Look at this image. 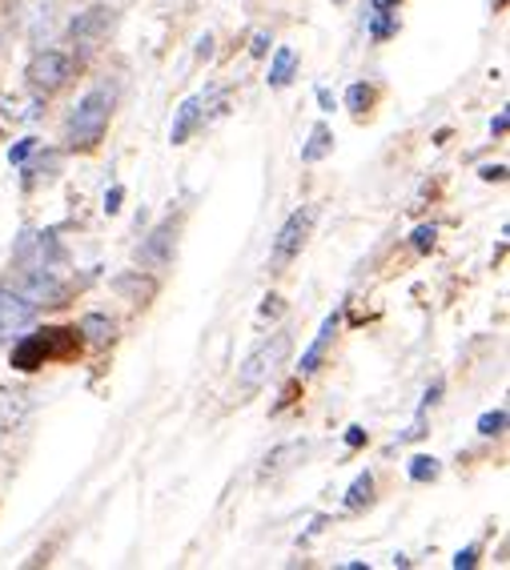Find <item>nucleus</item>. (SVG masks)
Listing matches in <instances>:
<instances>
[{
    "label": "nucleus",
    "instance_id": "6e6552de",
    "mask_svg": "<svg viewBox=\"0 0 510 570\" xmlns=\"http://www.w3.org/2000/svg\"><path fill=\"white\" fill-rule=\"evenodd\" d=\"M174 249H177V222H162L145 237V246L138 249V261L150 265V270H165L174 261Z\"/></svg>",
    "mask_w": 510,
    "mask_h": 570
},
{
    "label": "nucleus",
    "instance_id": "6ab92c4d",
    "mask_svg": "<svg viewBox=\"0 0 510 570\" xmlns=\"http://www.w3.org/2000/svg\"><path fill=\"white\" fill-rule=\"evenodd\" d=\"M394 33H399V21H394V16H390V13L373 16V25H370V37L373 40H387V37H394Z\"/></svg>",
    "mask_w": 510,
    "mask_h": 570
},
{
    "label": "nucleus",
    "instance_id": "c85d7f7f",
    "mask_svg": "<svg viewBox=\"0 0 510 570\" xmlns=\"http://www.w3.org/2000/svg\"><path fill=\"white\" fill-rule=\"evenodd\" d=\"M507 124H510V117H507V112H498L495 121H490V133L502 136V133H507Z\"/></svg>",
    "mask_w": 510,
    "mask_h": 570
},
{
    "label": "nucleus",
    "instance_id": "bb28decb",
    "mask_svg": "<svg viewBox=\"0 0 510 570\" xmlns=\"http://www.w3.org/2000/svg\"><path fill=\"white\" fill-rule=\"evenodd\" d=\"M198 57H201V61H210V57H213V37H210V33L198 40Z\"/></svg>",
    "mask_w": 510,
    "mask_h": 570
},
{
    "label": "nucleus",
    "instance_id": "9b49d317",
    "mask_svg": "<svg viewBox=\"0 0 510 570\" xmlns=\"http://www.w3.org/2000/svg\"><path fill=\"white\" fill-rule=\"evenodd\" d=\"M294 69H298V52L289 49V45H282V49L274 52V61H270V88H286L289 81H294Z\"/></svg>",
    "mask_w": 510,
    "mask_h": 570
},
{
    "label": "nucleus",
    "instance_id": "0eeeda50",
    "mask_svg": "<svg viewBox=\"0 0 510 570\" xmlns=\"http://www.w3.org/2000/svg\"><path fill=\"white\" fill-rule=\"evenodd\" d=\"M33 318H37V301L21 294V289L0 285V337L21 334L25 325H33Z\"/></svg>",
    "mask_w": 510,
    "mask_h": 570
},
{
    "label": "nucleus",
    "instance_id": "7c9ffc66",
    "mask_svg": "<svg viewBox=\"0 0 510 570\" xmlns=\"http://www.w3.org/2000/svg\"><path fill=\"white\" fill-rule=\"evenodd\" d=\"M262 313H282V298H277V294H270V298H265V306H262Z\"/></svg>",
    "mask_w": 510,
    "mask_h": 570
},
{
    "label": "nucleus",
    "instance_id": "2eb2a0df",
    "mask_svg": "<svg viewBox=\"0 0 510 570\" xmlns=\"http://www.w3.org/2000/svg\"><path fill=\"white\" fill-rule=\"evenodd\" d=\"M438 474H442V462L435 454H418L411 459V483H435Z\"/></svg>",
    "mask_w": 510,
    "mask_h": 570
},
{
    "label": "nucleus",
    "instance_id": "aec40b11",
    "mask_svg": "<svg viewBox=\"0 0 510 570\" xmlns=\"http://www.w3.org/2000/svg\"><path fill=\"white\" fill-rule=\"evenodd\" d=\"M435 237H438L435 225H418V229L411 234V246L418 249V253H430V249H435Z\"/></svg>",
    "mask_w": 510,
    "mask_h": 570
},
{
    "label": "nucleus",
    "instance_id": "b1692460",
    "mask_svg": "<svg viewBox=\"0 0 510 570\" xmlns=\"http://www.w3.org/2000/svg\"><path fill=\"white\" fill-rule=\"evenodd\" d=\"M361 442H366V430H361V426H349V430H346V447L358 450Z\"/></svg>",
    "mask_w": 510,
    "mask_h": 570
},
{
    "label": "nucleus",
    "instance_id": "473e14b6",
    "mask_svg": "<svg viewBox=\"0 0 510 570\" xmlns=\"http://www.w3.org/2000/svg\"><path fill=\"white\" fill-rule=\"evenodd\" d=\"M502 4H507V0H495V9H502Z\"/></svg>",
    "mask_w": 510,
    "mask_h": 570
},
{
    "label": "nucleus",
    "instance_id": "393cba45",
    "mask_svg": "<svg viewBox=\"0 0 510 570\" xmlns=\"http://www.w3.org/2000/svg\"><path fill=\"white\" fill-rule=\"evenodd\" d=\"M265 49H270V33H258L253 45H249V52H253V57H265Z\"/></svg>",
    "mask_w": 510,
    "mask_h": 570
},
{
    "label": "nucleus",
    "instance_id": "39448f33",
    "mask_svg": "<svg viewBox=\"0 0 510 570\" xmlns=\"http://www.w3.org/2000/svg\"><path fill=\"white\" fill-rule=\"evenodd\" d=\"M109 28H112V9H105V4L88 9V13H76V21L69 25V37H73V45H76V57H81V61L93 57V52L100 49V40L109 37Z\"/></svg>",
    "mask_w": 510,
    "mask_h": 570
},
{
    "label": "nucleus",
    "instance_id": "9d476101",
    "mask_svg": "<svg viewBox=\"0 0 510 570\" xmlns=\"http://www.w3.org/2000/svg\"><path fill=\"white\" fill-rule=\"evenodd\" d=\"M201 105H205V93H193V97H186L177 105L174 129H169V141H174V145H186L189 136H193V129L201 124Z\"/></svg>",
    "mask_w": 510,
    "mask_h": 570
},
{
    "label": "nucleus",
    "instance_id": "2f4dec72",
    "mask_svg": "<svg viewBox=\"0 0 510 570\" xmlns=\"http://www.w3.org/2000/svg\"><path fill=\"white\" fill-rule=\"evenodd\" d=\"M399 0H373V13H387V9H394Z\"/></svg>",
    "mask_w": 510,
    "mask_h": 570
},
{
    "label": "nucleus",
    "instance_id": "dca6fc26",
    "mask_svg": "<svg viewBox=\"0 0 510 570\" xmlns=\"http://www.w3.org/2000/svg\"><path fill=\"white\" fill-rule=\"evenodd\" d=\"M112 289L133 294V301H141V306H145V298H153V289H157V285H153V282H138V273H124V277H117V282H112Z\"/></svg>",
    "mask_w": 510,
    "mask_h": 570
},
{
    "label": "nucleus",
    "instance_id": "f257e3e1",
    "mask_svg": "<svg viewBox=\"0 0 510 570\" xmlns=\"http://www.w3.org/2000/svg\"><path fill=\"white\" fill-rule=\"evenodd\" d=\"M109 117H112V88L97 85L88 88L85 97L76 100V109L69 112V124H64V141L73 145V150H93L105 129H109Z\"/></svg>",
    "mask_w": 510,
    "mask_h": 570
},
{
    "label": "nucleus",
    "instance_id": "f03ea898",
    "mask_svg": "<svg viewBox=\"0 0 510 570\" xmlns=\"http://www.w3.org/2000/svg\"><path fill=\"white\" fill-rule=\"evenodd\" d=\"M289 349H294V337H289L286 330H282V334H270L265 342H258V349L237 366V394H253V390H262V385L286 366Z\"/></svg>",
    "mask_w": 510,
    "mask_h": 570
},
{
    "label": "nucleus",
    "instance_id": "c756f323",
    "mask_svg": "<svg viewBox=\"0 0 510 570\" xmlns=\"http://www.w3.org/2000/svg\"><path fill=\"white\" fill-rule=\"evenodd\" d=\"M438 397H442V382H435V385H430V390H426V397H423V409H426V406H435Z\"/></svg>",
    "mask_w": 510,
    "mask_h": 570
},
{
    "label": "nucleus",
    "instance_id": "5701e85b",
    "mask_svg": "<svg viewBox=\"0 0 510 570\" xmlns=\"http://www.w3.org/2000/svg\"><path fill=\"white\" fill-rule=\"evenodd\" d=\"M121 201H124V189L112 186L109 193H105V213H117V210H121Z\"/></svg>",
    "mask_w": 510,
    "mask_h": 570
},
{
    "label": "nucleus",
    "instance_id": "4be33fe9",
    "mask_svg": "<svg viewBox=\"0 0 510 570\" xmlns=\"http://www.w3.org/2000/svg\"><path fill=\"white\" fill-rule=\"evenodd\" d=\"M37 150V141H33V136H25V141H21V145H16V150H9V162L13 165H21L28 157V153Z\"/></svg>",
    "mask_w": 510,
    "mask_h": 570
},
{
    "label": "nucleus",
    "instance_id": "1a4fd4ad",
    "mask_svg": "<svg viewBox=\"0 0 510 570\" xmlns=\"http://www.w3.org/2000/svg\"><path fill=\"white\" fill-rule=\"evenodd\" d=\"M337 325H342V310H334V313H325V322H322V330H318V337L310 342V349L301 354V378H310L318 366H322V358H325V349H330V342H334V334H337Z\"/></svg>",
    "mask_w": 510,
    "mask_h": 570
},
{
    "label": "nucleus",
    "instance_id": "f8f14e48",
    "mask_svg": "<svg viewBox=\"0 0 510 570\" xmlns=\"http://www.w3.org/2000/svg\"><path fill=\"white\" fill-rule=\"evenodd\" d=\"M334 150V133H330V124H313V133H310V145L301 150V162L313 165V162H322L325 153Z\"/></svg>",
    "mask_w": 510,
    "mask_h": 570
},
{
    "label": "nucleus",
    "instance_id": "ddd939ff",
    "mask_svg": "<svg viewBox=\"0 0 510 570\" xmlns=\"http://www.w3.org/2000/svg\"><path fill=\"white\" fill-rule=\"evenodd\" d=\"M370 502H373V474H358L354 486L346 490V507L361 510V507H370Z\"/></svg>",
    "mask_w": 510,
    "mask_h": 570
},
{
    "label": "nucleus",
    "instance_id": "a878e982",
    "mask_svg": "<svg viewBox=\"0 0 510 570\" xmlns=\"http://www.w3.org/2000/svg\"><path fill=\"white\" fill-rule=\"evenodd\" d=\"M507 177V165H486L483 169V181H502Z\"/></svg>",
    "mask_w": 510,
    "mask_h": 570
},
{
    "label": "nucleus",
    "instance_id": "412c9836",
    "mask_svg": "<svg viewBox=\"0 0 510 570\" xmlns=\"http://www.w3.org/2000/svg\"><path fill=\"white\" fill-rule=\"evenodd\" d=\"M474 562H478V546H466V550H459V555L450 558V567L454 570H471Z\"/></svg>",
    "mask_w": 510,
    "mask_h": 570
},
{
    "label": "nucleus",
    "instance_id": "f3484780",
    "mask_svg": "<svg viewBox=\"0 0 510 570\" xmlns=\"http://www.w3.org/2000/svg\"><path fill=\"white\" fill-rule=\"evenodd\" d=\"M370 105H373V88L370 85H361V81H358V85L346 88V109L349 112H358V117H361V112L370 109Z\"/></svg>",
    "mask_w": 510,
    "mask_h": 570
},
{
    "label": "nucleus",
    "instance_id": "423d86ee",
    "mask_svg": "<svg viewBox=\"0 0 510 570\" xmlns=\"http://www.w3.org/2000/svg\"><path fill=\"white\" fill-rule=\"evenodd\" d=\"M313 217H318V210H313V205H301L298 213H289L286 225L277 229V241H274V265H286V261L298 258L301 246H306V237H310V229H313Z\"/></svg>",
    "mask_w": 510,
    "mask_h": 570
},
{
    "label": "nucleus",
    "instance_id": "cd10ccee",
    "mask_svg": "<svg viewBox=\"0 0 510 570\" xmlns=\"http://www.w3.org/2000/svg\"><path fill=\"white\" fill-rule=\"evenodd\" d=\"M318 105H322V112H334V93H330V88H318Z\"/></svg>",
    "mask_w": 510,
    "mask_h": 570
},
{
    "label": "nucleus",
    "instance_id": "7ed1b4c3",
    "mask_svg": "<svg viewBox=\"0 0 510 570\" xmlns=\"http://www.w3.org/2000/svg\"><path fill=\"white\" fill-rule=\"evenodd\" d=\"M76 346H81V337L73 330H40V334H28L25 342H16L13 366L16 370H37L52 358H69Z\"/></svg>",
    "mask_w": 510,
    "mask_h": 570
},
{
    "label": "nucleus",
    "instance_id": "4468645a",
    "mask_svg": "<svg viewBox=\"0 0 510 570\" xmlns=\"http://www.w3.org/2000/svg\"><path fill=\"white\" fill-rule=\"evenodd\" d=\"M81 334H85L88 342L105 346V342H112V322L105 318V313H88L85 322H81Z\"/></svg>",
    "mask_w": 510,
    "mask_h": 570
},
{
    "label": "nucleus",
    "instance_id": "20e7f679",
    "mask_svg": "<svg viewBox=\"0 0 510 570\" xmlns=\"http://www.w3.org/2000/svg\"><path fill=\"white\" fill-rule=\"evenodd\" d=\"M69 76H73V57H69V52H61V49H45V52H37V57L28 61L25 81H28V88H33L37 97H49V93H57V88H61Z\"/></svg>",
    "mask_w": 510,
    "mask_h": 570
},
{
    "label": "nucleus",
    "instance_id": "a211bd4d",
    "mask_svg": "<svg viewBox=\"0 0 510 570\" xmlns=\"http://www.w3.org/2000/svg\"><path fill=\"white\" fill-rule=\"evenodd\" d=\"M507 430V409H486L483 418H478V435L483 438H495Z\"/></svg>",
    "mask_w": 510,
    "mask_h": 570
}]
</instances>
